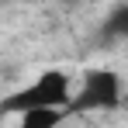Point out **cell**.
<instances>
[{
    "instance_id": "cell-1",
    "label": "cell",
    "mask_w": 128,
    "mask_h": 128,
    "mask_svg": "<svg viewBox=\"0 0 128 128\" xmlns=\"http://www.w3.org/2000/svg\"><path fill=\"white\" fill-rule=\"evenodd\" d=\"M69 104H73V86H69V73L62 69H45L38 80L4 97L7 114H24L35 107H69Z\"/></svg>"
},
{
    "instance_id": "cell-2",
    "label": "cell",
    "mask_w": 128,
    "mask_h": 128,
    "mask_svg": "<svg viewBox=\"0 0 128 128\" xmlns=\"http://www.w3.org/2000/svg\"><path fill=\"white\" fill-rule=\"evenodd\" d=\"M125 97V83H121V73L114 69H86L80 90L73 94V104L69 111H114Z\"/></svg>"
},
{
    "instance_id": "cell-3",
    "label": "cell",
    "mask_w": 128,
    "mask_h": 128,
    "mask_svg": "<svg viewBox=\"0 0 128 128\" xmlns=\"http://www.w3.org/2000/svg\"><path fill=\"white\" fill-rule=\"evenodd\" d=\"M128 42V0L114 4L97 24V45H121Z\"/></svg>"
},
{
    "instance_id": "cell-4",
    "label": "cell",
    "mask_w": 128,
    "mask_h": 128,
    "mask_svg": "<svg viewBox=\"0 0 128 128\" xmlns=\"http://www.w3.org/2000/svg\"><path fill=\"white\" fill-rule=\"evenodd\" d=\"M69 107H35V111H24L18 128H59Z\"/></svg>"
}]
</instances>
